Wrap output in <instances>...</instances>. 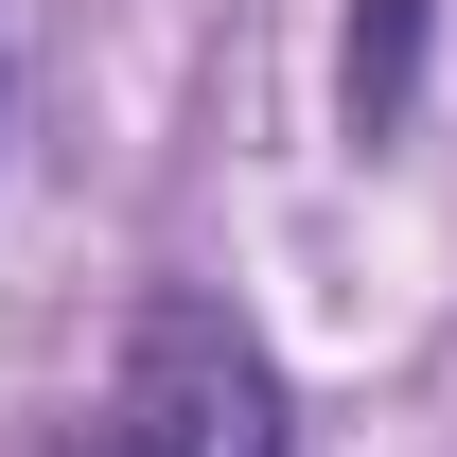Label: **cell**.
Segmentation results:
<instances>
[{"instance_id":"1","label":"cell","mask_w":457,"mask_h":457,"mask_svg":"<svg viewBox=\"0 0 457 457\" xmlns=\"http://www.w3.org/2000/svg\"><path fill=\"white\" fill-rule=\"evenodd\" d=\"M88 457H282V370H264V335H246L228 299L159 282L123 317V370H106Z\"/></svg>"},{"instance_id":"2","label":"cell","mask_w":457,"mask_h":457,"mask_svg":"<svg viewBox=\"0 0 457 457\" xmlns=\"http://www.w3.org/2000/svg\"><path fill=\"white\" fill-rule=\"evenodd\" d=\"M422 54H440V0H352L335 18V123H352V159H387L404 123H422Z\"/></svg>"},{"instance_id":"3","label":"cell","mask_w":457,"mask_h":457,"mask_svg":"<svg viewBox=\"0 0 457 457\" xmlns=\"http://www.w3.org/2000/svg\"><path fill=\"white\" fill-rule=\"evenodd\" d=\"M0 123H18V36H0Z\"/></svg>"}]
</instances>
